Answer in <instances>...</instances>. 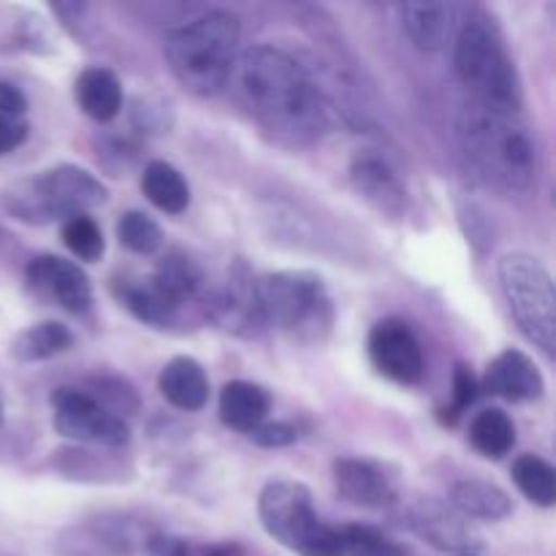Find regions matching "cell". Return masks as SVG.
I'll return each mask as SVG.
<instances>
[{"label": "cell", "mask_w": 556, "mask_h": 556, "mask_svg": "<svg viewBox=\"0 0 556 556\" xmlns=\"http://www.w3.org/2000/svg\"><path fill=\"white\" fill-rule=\"evenodd\" d=\"M369 358L383 378L413 386L424 375V351L418 337L405 320L386 318L372 326L367 340Z\"/></svg>", "instance_id": "8fae6325"}, {"label": "cell", "mask_w": 556, "mask_h": 556, "mask_svg": "<svg viewBox=\"0 0 556 556\" xmlns=\"http://www.w3.org/2000/svg\"><path fill=\"white\" fill-rule=\"evenodd\" d=\"M204 556H239V548L233 543H220V546H210Z\"/></svg>", "instance_id": "8d00e7d4"}, {"label": "cell", "mask_w": 556, "mask_h": 556, "mask_svg": "<svg viewBox=\"0 0 556 556\" xmlns=\"http://www.w3.org/2000/svg\"><path fill=\"white\" fill-rule=\"evenodd\" d=\"M334 483L337 492L358 508H389L400 497L396 478L383 465L369 459H337Z\"/></svg>", "instance_id": "4fadbf2b"}, {"label": "cell", "mask_w": 556, "mask_h": 556, "mask_svg": "<svg viewBox=\"0 0 556 556\" xmlns=\"http://www.w3.org/2000/svg\"><path fill=\"white\" fill-rule=\"evenodd\" d=\"M478 391L481 389H478L476 375L459 364L454 372V405H451V424H454L456 418H459L462 413H465L467 407L478 400Z\"/></svg>", "instance_id": "d6a6232c"}, {"label": "cell", "mask_w": 556, "mask_h": 556, "mask_svg": "<svg viewBox=\"0 0 556 556\" xmlns=\"http://www.w3.org/2000/svg\"><path fill=\"white\" fill-rule=\"evenodd\" d=\"M119 302L125 304V309H128L134 318H139L141 324L155 326V329H166V326H172L179 313L177 304L168 302V299L163 296L150 280L123 286V291H119Z\"/></svg>", "instance_id": "484cf974"}, {"label": "cell", "mask_w": 556, "mask_h": 556, "mask_svg": "<svg viewBox=\"0 0 556 556\" xmlns=\"http://www.w3.org/2000/svg\"><path fill=\"white\" fill-rule=\"evenodd\" d=\"M141 190L150 199V204H155L161 212H168V215H179L190 204L188 182L166 161L147 163L144 174H141Z\"/></svg>", "instance_id": "603a6c76"}, {"label": "cell", "mask_w": 556, "mask_h": 556, "mask_svg": "<svg viewBox=\"0 0 556 556\" xmlns=\"http://www.w3.org/2000/svg\"><path fill=\"white\" fill-rule=\"evenodd\" d=\"M0 424H3V405H0Z\"/></svg>", "instance_id": "74e56055"}, {"label": "cell", "mask_w": 556, "mask_h": 556, "mask_svg": "<svg viewBox=\"0 0 556 556\" xmlns=\"http://www.w3.org/2000/svg\"><path fill=\"white\" fill-rule=\"evenodd\" d=\"M27 139L25 117H3L0 114V155L14 152Z\"/></svg>", "instance_id": "836d02e7"}, {"label": "cell", "mask_w": 556, "mask_h": 556, "mask_svg": "<svg viewBox=\"0 0 556 556\" xmlns=\"http://www.w3.org/2000/svg\"><path fill=\"white\" fill-rule=\"evenodd\" d=\"M514 483L532 505L552 508L556 500V472L546 459L535 454H525L514 462Z\"/></svg>", "instance_id": "4316f807"}, {"label": "cell", "mask_w": 556, "mask_h": 556, "mask_svg": "<svg viewBox=\"0 0 556 556\" xmlns=\"http://www.w3.org/2000/svg\"><path fill=\"white\" fill-rule=\"evenodd\" d=\"M264 318L304 345H318L331 334L334 304L324 277L302 269L269 271L258 280Z\"/></svg>", "instance_id": "5b68a950"}, {"label": "cell", "mask_w": 556, "mask_h": 556, "mask_svg": "<svg viewBox=\"0 0 556 556\" xmlns=\"http://www.w3.org/2000/svg\"><path fill=\"white\" fill-rule=\"evenodd\" d=\"M206 315L212 324L237 337H258L266 329L258 299V280H253L244 264H233L228 277L206 296Z\"/></svg>", "instance_id": "30bf717a"}, {"label": "cell", "mask_w": 556, "mask_h": 556, "mask_svg": "<svg viewBox=\"0 0 556 556\" xmlns=\"http://www.w3.org/2000/svg\"><path fill=\"white\" fill-rule=\"evenodd\" d=\"M454 68L476 103L519 112V79L497 33L483 20H467L456 33Z\"/></svg>", "instance_id": "ba28073f"}, {"label": "cell", "mask_w": 556, "mask_h": 556, "mask_svg": "<svg viewBox=\"0 0 556 556\" xmlns=\"http://www.w3.org/2000/svg\"><path fill=\"white\" fill-rule=\"evenodd\" d=\"M90 389L92 391H87V394H90L98 405L106 407L109 413H114V416L123 418V416H130V413L139 410V396H136V391L130 389L125 380L98 378V380H92Z\"/></svg>", "instance_id": "f546056e"}, {"label": "cell", "mask_w": 556, "mask_h": 556, "mask_svg": "<svg viewBox=\"0 0 556 556\" xmlns=\"http://www.w3.org/2000/svg\"><path fill=\"white\" fill-rule=\"evenodd\" d=\"M410 525L418 535L445 552H470L481 546V538L476 535L470 521H465V516L456 514L454 508H445L438 500H421L413 508Z\"/></svg>", "instance_id": "9a60e30c"}, {"label": "cell", "mask_w": 556, "mask_h": 556, "mask_svg": "<svg viewBox=\"0 0 556 556\" xmlns=\"http://www.w3.org/2000/svg\"><path fill=\"white\" fill-rule=\"evenodd\" d=\"M150 282L168 299V302L182 307L185 302L195 299V293L201 291L204 275H201L199 264H195L188 253L172 250V253H166L161 261H157Z\"/></svg>", "instance_id": "7402d4cb"}, {"label": "cell", "mask_w": 556, "mask_h": 556, "mask_svg": "<svg viewBox=\"0 0 556 556\" xmlns=\"http://www.w3.org/2000/svg\"><path fill=\"white\" fill-rule=\"evenodd\" d=\"M71 345H74V334H71L68 326L58 324V320H43V324H36L16 334L11 356L22 364H36L68 351Z\"/></svg>", "instance_id": "cb8c5ba5"}, {"label": "cell", "mask_w": 556, "mask_h": 556, "mask_svg": "<svg viewBox=\"0 0 556 556\" xmlns=\"http://www.w3.org/2000/svg\"><path fill=\"white\" fill-rule=\"evenodd\" d=\"M157 391L177 410L195 413L210 400V378L195 358L177 356L157 375Z\"/></svg>", "instance_id": "e0dca14e"}, {"label": "cell", "mask_w": 556, "mask_h": 556, "mask_svg": "<svg viewBox=\"0 0 556 556\" xmlns=\"http://www.w3.org/2000/svg\"><path fill=\"white\" fill-rule=\"evenodd\" d=\"M467 163L503 190H527L538 177V150L516 112L472 103L456 125Z\"/></svg>", "instance_id": "7a4b0ae2"}, {"label": "cell", "mask_w": 556, "mask_h": 556, "mask_svg": "<svg viewBox=\"0 0 556 556\" xmlns=\"http://www.w3.org/2000/svg\"><path fill=\"white\" fill-rule=\"evenodd\" d=\"M248 438L253 440L255 445H261V448H286V445L296 443L299 432L296 427H291V424L286 421H264L261 427H255Z\"/></svg>", "instance_id": "1f68e13d"}, {"label": "cell", "mask_w": 556, "mask_h": 556, "mask_svg": "<svg viewBox=\"0 0 556 556\" xmlns=\"http://www.w3.org/2000/svg\"><path fill=\"white\" fill-rule=\"evenodd\" d=\"M27 286L38 296L60 304L68 313H87L92 304V282L79 264L60 255H38L27 264Z\"/></svg>", "instance_id": "7c38bea8"}, {"label": "cell", "mask_w": 556, "mask_h": 556, "mask_svg": "<svg viewBox=\"0 0 556 556\" xmlns=\"http://www.w3.org/2000/svg\"><path fill=\"white\" fill-rule=\"evenodd\" d=\"M451 508L456 514L467 516V519L481 521H500L508 519L514 503H510L508 492L489 481H478V478H462L451 486Z\"/></svg>", "instance_id": "44dd1931"}, {"label": "cell", "mask_w": 556, "mask_h": 556, "mask_svg": "<svg viewBox=\"0 0 556 556\" xmlns=\"http://www.w3.org/2000/svg\"><path fill=\"white\" fill-rule=\"evenodd\" d=\"M74 98L90 119L112 123L123 109V85L109 68H87L76 79Z\"/></svg>", "instance_id": "ffe728a7"}, {"label": "cell", "mask_w": 556, "mask_h": 556, "mask_svg": "<svg viewBox=\"0 0 556 556\" xmlns=\"http://www.w3.org/2000/svg\"><path fill=\"white\" fill-rule=\"evenodd\" d=\"M269 407V391L258 383H250V380H231V383H226L220 391V402H217L220 421L228 429L248 434L266 421Z\"/></svg>", "instance_id": "ac0fdd59"}, {"label": "cell", "mask_w": 556, "mask_h": 556, "mask_svg": "<svg viewBox=\"0 0 556 556\" xmlns=\"http://www.w3.org/2000/svg\"><path fill=\"white\" fill-rule=\"evenodd\" d=\"M239 20L231 11L212 9L188 25L166 33L163 54L174 79L193 96H215L228 85L237 60Z\"/></svg>", "instance_id": "3957f363"}, {"label": "cell", "mask_w": 556, "mask_h": 556, "mask_svg": "<svg viewBox=\"0 0 556 556\" xmlns=\"http://www.w3.org/2000/svg\"><path fill=\"white\" fill-rule=\"evenodd\" d=\"M27 98L11 81H0V114L3 117H25Z\"/></svg>", "instance_id": "e575fe53"}, {"label": "cell", "mask_w": 556, "mask_h": 556, "mask_svg": "<svg viewBox=\"0 0 556 556\" xmlns=\"http://www.w3.org/2000/svg\"><path fill=\"white\" fill-rule=\"evenodd\" d=\"M117 239L136 255H152L163 244V231L144 212H125L117 220Z\"/></svg>", "instance_id": "83f0119b"}, {"label": "cell", "mask_w": 556, "mask_h": 556, "mask_svg": "<svg viewBox=\"0 0 556 556\" xmlns=\"http://www.w3.org/2000/svg\"><path fill=\"white\" fill-rule=\"evenodd\" d=\"M351 179L364 201L389 217H400L407 206V190L400 174L378 152H358L351 161Z\"/></svg>", "instance_id": "5bb4252c"}, {"label": "cell", "mask_w": 556, "mask_h": 556, "mask_svg": "<svg viewBox=\"0 0 556 556\" xmlns=\"http://www.w3.org/2000/svg\"><path fill=\"white\" fill-rule=\"evenodd\" d=\"M150 554L152 556H190L188 546H185L182 541H177V538H163V535L152 538Z\"/></svg>", "instance_id": "d590c367"}, {"label": "cell", "mask_w": 556, "mask_h": 556, "mask_svg": "<svg viewBox=\"0 0 556 556\" xmlns=\"http://www.w3.org/2000/svg\"><path fill=\"white\" fill-rule=\"evenodd\" d=\"M63 242L79 261H98L103 255V233L90 215H74L63 223Z\"/></svg>", "instance_id": "f1b7e54d"}, {"label": "cell", "mask_w": 556, "mask_h": 556, "mask_svg": "<svg viewBox=\"0 0 556 556\" xmlns=\"http://www.w3.org/2000/svg\"><path fill=\"white\" fill-rule=\"evenodd\" d=\"M402 30L421 52H440L454 30V9L445 3L400 5Z\"/></svg>", "instance_id": "d6986e66"}, {"label": "cell", "mask_w": 556, "mask_h": 556, "mask_svg": "<svg viewBox=\"0 0 556 556\" xmlns=\"http://www.w3.org/2000/svg\"><path fill=\"white\" fill-rule=\"evenodd\" d=\"M239 106L291 147L309 144L326 128V103L307 71L275 47H250L237 54L228 85Z\"/></svg>", "instance_id": "6da1fadb"}, {"label": "cell", "mask_w": 556, "mask_h": 556, "mask_svg": "<svg viewBox=\"0 0 556 556\" xmlns=\"http://www.w3.org/2000/svg\"><path fill=\"white\" fill-rule=\"evenodd\" d=\"M459 556H472V554H459Z\"/></svg>", "instance_id": "f35d334b"}, {"label": "cell", "mask_w": 556, "mask_h": 556, "mask_svg": "<svg viewBox=\"0 0 556 556\" xmlns=\"http://www.w3.org/2000/svg\"><path fill=\"white\" fill-rule=\"evenodd\" d=\"M470 443L486 459H503L516 443V427L508 413L489 407L481 410L470 424Z\"/></svg>", "instance_id": "d4e9b609"}, {"label": "cell", "mask_w": 556, "mask_h": 556, "mask_svg": "<svg viewBox=\"0 0 556 556\" xmlns=\"http://www.w3.org/2000/svg\"><path fill=\"white\" fill-rule=\"evenodd\" d=\"M52 424L58 434L79 443L96 445H125L130 440V429L125 418L114 416L106 407L98 405L87 391L58 389L52 394Z\"/></svg>", "instance_id": "9c48e42d"}, {"label": "cell", "mask_w": 556, "mask_h": 556, "mask_svg": "<svg viewBox=\"0 0 556 556\" xmlns=\"http://www.w3.org/2000/svg\"><path fill=\"white\" fill-rule=\"evenodd\" d=\"M258 516L275 541L302 556H345L342 530L315 514L313 494L299 481L266 483L258 497Z\"/></svg>", "instance_id": "8992f818"}, {"label": "cell", "mask_w": 556, "mask_h": 556, "mask_svg": "<svg viewBox=\"0 0 556 556\" xmlns=\"http://www.w3.org/2000/svg\"><path fill=\"white\" fill-rule=\"evenodd\" d=\"M342 541H345V556H405L394 541L372 527H345Z\"/></svg>", "instance_id": "4dcf8cb0"}, {"label": "cell", "mask_w": 556, "mask_h": 556, "mask_svg": "<svg viewBox=\"0 0 556 556\" xmlns=\"http://www.w3.org/2000/svg\"><path fill=\"white\" fill-rule=\"evenodd\" d=\"M500 291L527 342L546 358H554L556 345V293L546 266L535 255L516 250L497 264Z\"/></svg>", "instance_id": "52a82bcc"}, {"label": "cell", "mask_w": 556, "mask_h": 556, "mask_svg": "<svg viewBox=\"0 0 556 556\" xmlns=\"http://www.w3.org/2000/svg\"><path fill=\"white\" fill-rule=\"evenodd\" d=\"M103 201L106 188L101 179L71 163L16 179L3 190L5 212L30 226H43L58 217L68 220L74 215H87V210H96Z\"/></svg>", "instance_id": "277c9868"}, {"label": "cell", "mask_w": 556, "mask_h": 556, "mask_svg": "<svg viewBox=\"0 0 556 556\" xmlns=\"http://www.w3.org/2000/svg\"><path fill=\"white\" fill-rule=\"evenodd\" d=\"M543 386L541 369L521 351L500 353L486 369V389L508 402L541 400Z\"/></svg>", "instance_id": "2e32d148"}]
</instances>
